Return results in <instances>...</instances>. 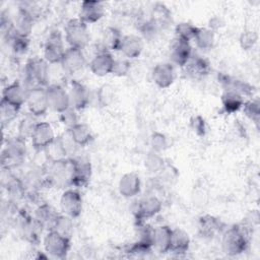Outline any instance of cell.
Wrapping results in <instances>:
<instances>
[{"label":"cell","mask_w":260,"mask_h":260,"mask_svg":"<svg viewBox=\"0 0 260 260\" xmlns=\"http://www.w3.org/2000/svg\"><path fill=\"white\" fill-rule=\"evenodd\" d=\"M118 189L120 194L125 198H131L138 195L141 190L140 177L133 172L126 173L121 177Z\"/></svg>","instance_id":"21"},{"label":"cell","mask_w":260,"mask_h":260,"mask_svg":"<svg viewBox=\"0 0 260 260\" xmlns=\"http://www.w3.org/2000/svg\"><path fill=\"white\" fill-rule=\"evenodd\" d=\"M198 28L199 27L195 26L190 22H187V21L180 22L175 27V36H176L175 38L190 43L191 41H194L196 34L198 31Z\"/></svg>","instance_id":"33"},{"label":"cell","mask_w":260,"mask_h":260,"mask_svg":"<svg viewBox=\"0 0 260 260\" xmlns=\"http://www.w3.org/2000/svg\"><path fill=\"white\" fill-rule=\"evenodd\" d=\"M131 69V63L129 59H115L112 73L117 77H124L128 75Z\"/></svg>","instance_id":"42"},{"label":"cell","mask_w":260,"mask_h":260,"mask_svg":"<svg viewBox=\"0 0 260 260\" xmlns=\"http://www.w3.org/2000/svg\"><path fill=\"white\" fill-rule=\"evenodd\" d=\"M244 103V98L233 90H224L221 95L222 109L228 114H234L241 110Z\"/></svg>","instance_id":"30"},{"label":"cell","mask_w":260,"mask_h":260,"mask_svg":"<svg viewBox=\"0 0 260 260\" xmlns=\"http://www.w3.org/2000/svg\"><path fill=\"white\" fill-rule=\"evenodd\" d=\"M49 108L58 114L71 108L69 92L60 84L52 83L46 87Z\"/></svg>","instance_id":"6"},{"label":"cell","mask_w":260,"mask_h":260,"mask_svg":"<svg viewBox=\"0 0 260 260\" xmlns=\"http://www.w3.org/2000/svg\"><path fill=\"white\" fill-rule=\"evenodd\" d=\"M190 237L182 229H174L172 232L170 252L174 253L177 256L184 255L188 252L190 248Z\"/></svg>","instance_id":"25"},{"label":"cell","mask_w":260,"mask_h":260,"mask_svg":"<svg viewBox=\"0 0 260 260\" xmlns=\"http://www.w3.org/2000/svg\"><path fill=\"white\" fill-rule=\"evenodd\" d=\"M65 51L62 34L59 30L51 31L44 45V59L50 65L60 64Z\"/></svg>","instance_id":"5"},{"label":"cell","mask_w":260,"mask_h":260,"mask_svg":"<svg viewBox=\"0 0 260 260\" xmlns=\"http://www.w3.org/2000/svg\"><path fill=\"white\" fill-rule=\"evenodd\" d=\"M105 12V6L102 2L85 0L80 4L78 18L86 24H91L101 20Z\"/></svg>","instance_id":"13"},{"label":"cell","mask_w":260,"mask_h":260,"mask_svg":"<svg viewBox=\"0 0 260 260\" xmlns=\"http://www.w3.org/2000/svg\"><path fill=\"white\" fill-rule=\"evenodd\" d=\"M151 78L159 88L170 87L176 78L175 66L171 62L157 63L152 69Z\"/></svg>","instance_id":"12"},{"label":"cell","mask_w":260,"mask_h":260,"mask_svg":"<svg viewBox=\"0 0 260 260\" xmlns=\"http://www.w3.org/2000/svg\"><path fill=\"white\" fill-rule=\"evenodd\" d=\"M190 126H191L193 132L197 136H200V137L205 136V134L207 132V125H206L205 120L201 116H199V115L194 116L190 121Z\"/></svg>","instance_id":"45"},{"label":"cell","mask_w":260,"mask_h":260,"mask_svg":"<svg viewBox=\"0 0 260 260\" xmlns=\"http://www.w3.org/2000/svg\"><path fill=\"white\" fill-rule=\"evenodd\" d=\"M70 106L76 111L84 110L89 104V90L78 80H72L69 89Z\"/></svg>","instance_id":"18"},{"label":"cell","mask_w":260,"mask_h":260,"mask_svg":"<svg viewBox=\"0 0 260 260\" xmlns=\"http://www.w3.org/2000/svg\"><path fill=\"white\" fill-rule=\"evenodd\" d=\"M249 230L248 226L235 224L222 232L221 248L229 256L240 255L248 249Z\"/></svg>","instance_id":"1"},{"label":"cell","mask_w":260,"mask_h":260,"mask_svg":"<svg viewBox=\"0 0 260 260\" xmlns=\"http://www.w3.org/2000/svg\"><path fill=\"white\" fill-rule=\"evenodd\" d=\"M115 58L113 55L106 50H102L93 56L89 62V69L95 76H106L112 73Z\"/></svg>","instance_id":"16"},{"label":"cell","mask_w":260,"mask_h":260,"mask_svg":"<svg viewBox=\"0 0 260 260\" xmlns=\"http://www.w3.org/2000/svg\"><path fill=\"white\" fill-rule=\"evenodd\" d=\"M214 31L209 27H199L194 39L196 47L202 51L210 50L214 45Z\"/></svg>","instance_id":"32"},{"label":"cell","mask_w":260,"mask_h":260,"mask_svg":"<svg viewBox=\"0 0 260 260\" xmlns=\"http://www.w3.org/2000/svg\"><path fill=\"white\" fill-rule=\"evenodd\" d=\"M8 41H11V48L15 54H24L28 49L29 41L27 37H22L14 32Z\"/></svg>","instance_id":"39"},{"label":"cell","mask_w":260,"mask_h":260,"mask_svg":"<svg viewBox=\"0 0 260 260\" xmlns=\"http://www.w3.org/2000/svg\"><path fill=\"white\" fill-rule=\"evenodd\" d=\"M239 42L243 50H251L258 42V35L254 30H245L241 34Z\"/></svg>","instance_id":"40"},{"label":"cell","mask_w":260,"mask_h":260,"mask_svg":"<svg viewBox=\"0 0 260 260\" xmlns=\"http://www.w3.org/2000/svg\"><path fill=\"white\" fill-rule=\"evenodd\" d=\"M50 79V64L43 58L30 59L24 66V80L32 87H47Z\"/></svg>","instance_id":"2"},{"label":"cell","mask_w":260,"mask_h":260,"mask_svg":"<svg viewBox=\"0 0 260 260\" xmlns=\"http://www.w3.org/2000/svg\"><path fill=\"white\" fill-rule=\"evenodd\" d=\"M144 165H145V168L150 173H158V172H161V170L165 168V160L160 155V153L151 150L146 155Z\"/></svg>","instance_id":"38"},{"label":"cell","mask_w":260,"mask_h":260,"mask_svg":"<svg viewBox=\"0 0 260 260\" xmlns=\"http://www.w3.org/2000/svg\"><path fill=\"white\" fill-rule=\"evenodd\" d=\"M162 207L161 201L154 195H148L138 201L134 215L137 222L145 221V219L151 218L160 212Z\"/></svg>","instance_id":"10"},{"label":"cell","mask_w":260,"mask_h":260,"mask_svg":"<svg viewBox=\"0 0 260 260\" xmlns=\"http://www.w3.org/2000/svg\"><path fill=\"white\" fill-rule=\"evenodd\" d=\"M115 98V90L111 84L105 83L96 91V101L101 107L110 106Z\"/></svg>","instance_id":"37"},{"label":"cell","mask_w":260,"mask_h":260,"mask_svg":"<svg viewBox=\"0 0 260 260\" xmlns=\"http://www.w3.org/2000/svg\"><path fill=\"white\" fill-rule=\"evenodd\" d=\"M186 73L193 77V78H199L206 76L210 72V63L209 61L200 56V55H193L187 62V64L184 66Z\"/></svg>","instance_id":"24"},{"label":"cell","mask_w":260,"mask_h":260,"mask_svg":"<svg viewBox=\"0 0 260 260\" xmlns=\"http://www.w3.org/2000/svg\"><path fill=\"white\" fill-rule=\"evenodd\" d=\"M121 31L114 26H108L102 35V44L103 48L106 51H119L122 39Z\"/></svg>","instance_id":"29"},{"label":"cell","mask_w":260,"mask_h":260,"mask_svg":"<svg viewBox=\"0 0 260 260\" xmlns=\"http://www.w3.org/2000/svg\"><path fill=\"white\" fill-rule=\"evenodd\" d=\"M56 139L54 129L48 122H38L30 135L31 145L36 150H45Z\"/></svg>","instance_id":"9"},{"label":"cell","mask_w":260,"mask_h":260,"mask_svg":"<svg viewBox=\"0 0 260 260\" xmlns=\"http://www.w3.org/2000/svg\"><path fill=\"white\" fill-rule=\"evenodd\" d=\"M44 249L53 258L63 259L70 249V238L55 230H50L44 238Z\"/></svg>","instance_id":"4"},{"label":"cell","mask_w":260,"mask_h":260,"mask_svg":"<svg viewBox=\"0 0 260 260\" xmlns=\"http://www.w3.org/2000/svg\"><path fill=\"white\" fill-rule=\"evenodd\" d=\"M36 124L37 123L30 117L23 118L18 126V137L23 140H25L26 138H30Z\"/></svg>","instance_id":"43"},{"label":"cell","mask_w":260,"mask_h":260,"mask_svg":"<svg viewBox=\"0 0 260 260\" xmlns=\"http://www.w3.org/2000/svg\"><path fill=\"white\" fill-rule=\"evenodd\" d=\"M65 41L69 47L83 50L89 43L90 36L87 24L79 18H72L67 21L65 27Z\"/></svg>","instance_id":"3"},{"label":"cell","mask_w":260,"mask_h":260,"mask_svg":"<svg viewBox=\"0 0 260 260\" xmlns=\"http://www.w3.org/2000/svg\"><path fill=\"white\" fill-rule=\"evenodd\" d=\"M73 218L65 215V214H59L55 224L52 230L57 231L58 233L62 234L65 237H68L71 239V236L73 234Z\"/></svg>","instance_id":"36"},{"label":"cell","mask_w":260,"mask_h":260,"mask_svg":"<svg viewBox=\"0 0 260 260\" xmlns=\"http://www.w3.org/2000/svg\"><path fill=\"white\" fill-rule=\"evenodd\" d=\"M73 170L71 177V186L85 187L91 177V165L86 158L78 157L72 159Z\"/></svg>","instance_id":"14"},{"label":"cell","mask_w":260,"mask_h":260,"mask_svg":"<svg viewBox=\"0 0 260 260\" xmlns=\"http://www.w3.org/2000/svg\"><path fill=\"white\" fill-rule=\"evenodd\" d=\"M150 20L158 27H164L170 23L172 20V15L168 7L162 3H156L152 7V12Z\"/></svg>","instance_id":"31"},{"label":"cell","mask_w":260,"mask_h":260,"mask_svg":"<svg viewBox=\"0 0 260 260\" xmlns=\"http://www.w3.org/2000/svg\"><path fill=\"white\" fill-rule=\"evenodd\" d=\"M58 215L59 214L52 206L49 204H42L36 209L34 218L42 225V228H47L50 231L53 229Z\"/></svg>","instance_id":"28"},{"label":"cell","mask_w":260,"mask_h":260,"mask_svg":"<svg viewBox=\"0 0 260 260\" xmlns=\"http://www.w3.org/2000/svg\"><path fill=\"white\" fill-rule=\"evenodd\" d=\"M25 105L31 116H43L50 109L48 104V98L46 87H32L28 88Z\"/></svg>","instance_id":"7"},{"label":"cell","mask_w":260,"mask_h":260,"mask_svg":"<svg viewBox=\"0 0 260 260\" xmlns=\"http://www.w3.org/2000/svg\"><path fill=\"white\" fill-rule=\"evenodd\" d=\"M34 17L22 7L18 9V12L13 21L14 30L17 35L22 37H27L32 30L34 26Z\"/></svg>","instance_id":"26"},{"label":"cell","mask_w":260,"mask_h":260,"mask_svg":"<svg viewBox=\"0 0 260 260\" xmlns=\"http://www.w3.org/2000/svg\"><path fill=\"white\" fill-rule=\"evenodd\" d=\"M192 54V47L189 42L175 38L170 47V60L173 65L184 68Z\"/></svg>","instance_id":"15"},{"label":"cell","mask_w":260,"mask_h":260,"mask_svg":"<svg viewBox=\"0 0 260 260\" xmlns=\"http://www.w3.org/2000/svg\"><path fill=\"white\" fill-rule=\"evenodd\" d=\"M21 108H18L4 100H1V106H0V119L2 123V127L8 125L10 122H12L18 115V112Z\"/></svg>","instance_id":"34"},{"label":"cell","mask_w":260,"mask_h":260,"mask_svg":"<svg viewBox=\"0 0 260 260\" xmlns=\"http://www.w3.org/2000/svg\"><path fill=\"white\" fill-rule=\"evenodd\" d=\"M143 39L138 35H126L122 39L119 51L126 59L138 58L143 51Z\"/></svg>","instance_id":"19"},{"label":"cell","mask_w":260,"mask_h":260,"mask_svg":"<svg viewBox=\"0 0 260 260\" xmlns=\"http://www.w3.org/2000/svg\"><path fill=\"white\" fill-rule=\"evenodd\" d=\"M172 232L173 230L168 225H159L153 229L151 246L156 252L160 254L170 252Z\"/></svg>","instance_id":"23"},{"label":"cell","mask_w":260,"mask_h":260,"mask_svg":"<svg viewBox=\"0 0 260 260\" xmlns=\"http://www.w3.org/2000/svg\"><path fill=\"white\" fill-rule=\"evenodd\" d=\"M198 231L201 237L203 238H214L218 234H222L223 223L217 217L205 214L199 217L198 219Z\"/></svg>","instance_id":"20"},{"label":"cell","mask_w":260,"mask_h":260,"mask_svg":"<svg viewBox=\"0 0 260 260\" xmlns=\"http://www.w3.org/2000/svg\"><path fill=\"white\" fill-rule=\"evenodd\" d=\"M243 111L247 118H249L258 128L260 121V103L257 99H252L244 103Z\"/></svg>","instance_id":"35"},{"label":"cell","mask_w":260,"mask_h":260,"mask_svg":"<svg viewBox=\"0 0 260 260\" xmlns=\"http://www.w3.org/2000/svg\"><path fill=\"white\" fill-rule=\"evenodd\" d=\"M83 201L80 193L74 189L65 190L60 198V207L63 214L77 218L82 211Z\"/></svg>","instance_id":"8"},{"label":"cell","mask_w":260,"mask_h":260,"mask_svg":"<svg viewBox=\"0 0 260 260\" xmlns=\"http://www.w3.org/2000/svg\"><path fill=\"white\" fill-rule=\"evenodd\" d=\"M150 145L152 151L160 153L161 151H165L168 148V138L166 137L165 134L160 132H154L150 137Z\"/></svg>","instance_id":"41"},{"label":"cell","mask_w":260,"mask_h":260,"mask_svg":"<svg viewBox=\"0 0 260 260\" xmlns=\"http://www.w3.org/2000/svg\"><path fill=\"white\" fill-rule=\"evenodd\" d=\"M25 155V144L24 140L17 137L8 141L2 154V162L5 165L7 162V168L9 166L21 162Z\"/></svg>","instance_id":"17"},{"label":"cell","mask_w":260,"mask_h":260,"mask_svg":"<svg viewBox=\"0 0 260 260\" xmlns=\"http://www.w3.org/2000/svg\"><path fill=\"white\" fill-rule=\"evenodd\" d=\"M86 59L82 50L69 47L66 49L60 64L64 72L68 74H74L80 71L84 67Z\"/></svg>","instance_id":"11"},{"label":"cell","mask_w":260,"mask_h":260,"mask_svg":"<svg viewBox=\"0 0 260 260\" xmlns=\"http://www.w3.org/2000/svg\"><path fill=\"white\" fill-rule=\"evenodd\" d=\"M67 131L73 142L76 144V146H86L91 142L93 138L89 126L85 123L78 122L76 125H74Z\"/></svg>","instance_id":"27"},{"label":"cell","mask_w":260,"mask_h":260,"mask_svg":"<svg viewBox=\"0 0 260 260\" xmlns=\"http://www.w3.org/2000/svg\"><path fill=\"white\" fill-rule=\"evenodd\" d=\"M59 118L61 123L66 127L67 130L72 128L74 125L78 123V117L74 111V109L69 108L68 110L59 114Z\"/></svg>","instance_id":"44"},{"label":"cell","mask_w":260,"mask_h":260,"mask_svg":"<svg viewBox=\"0 0 260 260\" xmlns=\"http://www.w3.org/2000/svg\"><path fill=\"white\" fill-rule=\"evenodd\" d=\"M28 88L23 86L20 82H13L8 84L4 89H3V94H2V100L18 107L21 108L26 101V95H27Z\"/></svg>","instance_id":"22"}]
</instances>
